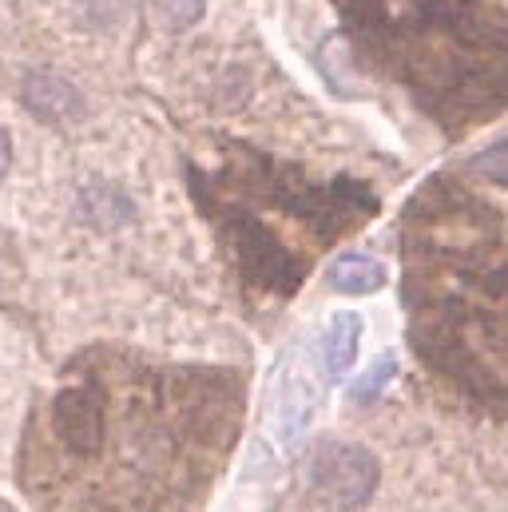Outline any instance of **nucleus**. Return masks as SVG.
I'll list each match as a JSON object with an SVG mask.
<instances>
[{
    "label": "nucleus",
    "instance_id": "nucleus-3",
    "mask_svg": "<svg viewBox=\"0 0 508 512\" xmlns=\"http://www.w3.org/2000/svg\"><path fill=\"white\" fill-rule=\"evenodd\" d=\"M199 211L219 231L251 294L294 298L310 266L381 211L370 183H314L247 143H227L215 167H187Z\"/></svg>",
    "mask_w": 508,
    "mask_h": 512
},
{
    "label": "nucleus",
    "instance_id": "nucleus-7",
    "mask_svg": "<svg viewBox=\"0 0 508 512\" xmlns=\"http://www.w3.org/2000/svg\"><path fill=\"white\" fill-rule=\"evenodd\" d=\"M24 108L44 124H72L84 116V96L56 72L24 76Z\"/></svg>",
    "mask_w": 508,
    "mask_h": 512
},
{
    "label": "nucleus",
    "instance_id": "nucleus-2",
    "mask_svg": "<svg viewBox=\"0 0 508 512\" xmlns=\"http://www.w3.org/2000/svg\"><path fill=\"white\" fill-rule=\"evenodd\" d=\"M397 243L417 366L465 409L508 421V215L457 175H429Z\"/></svg>",
    "mask_w": 508,
    "mask_h": 512
},
{
    "label": "nucleus",
    "instance_id": "nucleus-5",
    "mask_svg": "<svg viewBox=\"0 0 508 512\" xmlns=\"http://www.w3.org/2000/svg\"><path fill=\"white\" fill-rule=\"evenodd\" d=\"M310 485L338 509H358L378 489V461L362 445H322L310 461Z\"/></svg>",
    "mask_w": 508,
    "mask_h": 512
},
{
    "label": "nucleus",
    "instance_id": "nucleus-11",
    "mask_svg": "<svg viewBox=\"0 0 508 512\" xmlns=\"http://www.w3.org/2000/svg\"><path fill=\"white\" fill-rule=\"evenodd\" d=\"M155 8L163 12V20H167L171 32H187V28H195L203 20L207 0H155Z\"/></svg>",
    "mask_w": 508,
    "mask_h": 512
},
{
    "label": "nucleus",
    "instance_id": "nucleus-1",
    "mask_svg": "<svg viewBox=\"0 0 508 512\" xmlns=\"http://www.w3.org/2000/svg\"><path fill=\"white\" fill-rule=\"evenodd\" d=\"M247 413L231 366L88 350L24 429L20 489L40 512H199Z\"/></svg>",
    "mask_w": 508,
    "mask_h": 512
},
{
    "label": "nucleus",
    "instance_id": "nucleus-10",
    "mask_svg": "<svg viewBox=\"0 0 508 512\" xmlns=\"http://www.w3.org/2000/svg\"><path fill=\"white\" fill-rule=\"evenodd\" d=\"M469 167H473V175L489 179L493 187H508V135L497 139V143H489L485 151H477V159Z\"/></svg>",
    "mask_w": 508,
    "mask_h": 512
},
{
    "label": "nucleus",
    "instance_id": "nucleus-6",
    "mask_svg": "<svg viewBox=\"0 0 508 512\" xmlns=\"http://www.w3.org/2000/svg\"><path fill=\"white\" fill-rule=\"evenodd\" d=\"M318 393L302 362H290V370L274 385V405H270V437L278 441L282 453H298L306 441V429L314 421Z\"/></svg>",
    "mask_w": 508,
    "mask_h": 512
},
{
    "label": "nucleus",
    "instance_id": "nucleus-4",
    "mask_svg": "<svg viewBox=\"0 0 508 512\" xmlns=\"http://www.w3.org/2000/svg\"><path fill=\"white\" fill-rule=\"evenodd\" d=\"M354 52L445 139L508 112V12L493 0H334Z\"/></svg>",
    "mask_w": 508,
    "mask_h": 512
},
{
    "label": "nucleus",
    "instance_id": "nucleus-13",
    "mask_svg": "<svg viewBox=\"0 0 508 512\" xmlns=\"http://www.w3.org/2000/svg\"><path fill=\"white\" fill-rule=\"evenodd\" d=\"M393 370H397V358H393V354H385V358H381V370L374 366V370H370V374L362 378V385L354 389V397H358V401H370V397L378 393L381 385H385V378H389Z\"/></svg>",
    "mask_w": 508,
    "mask_h": 512
},
{
    "label": "nucleus",
    "instance_id": "nucleus-14",
    "mask_svg": "<svg viewBox=\"0 0 508 512\" xmlns=\"http://www.w3.org/2000/svg\"><path fill=\"white\" fill-rule=\"evenodd\" d=\"M8 167H12V135L0 128V179L8 175Z\"/></svg>",
    "mask_w": 508,
    "mask_h": 512
},
{
    "label": "nucleus",
    "instance_id": "nucleus-9",
    "mask_svg": "<svg viewBox=\"0 0 508 512\" xmlns=\"http://www.w3.org/2000/svg\"><path fill=\"white\" fill-rule=\"evenodd\" d=\"M358 338H362V318L358 314H334L326 338H322V362L330 378H346V370L358 358Z\"/></svg>",
    "mask_w": 508,
    "mask_h": 512
},
{
    "label": "nucleus",
    "instance_id": "nucleus-12",
    "mask_svg": "<svg viewBox=\"0 0 508 512\" xmlns=\"http://www.w3.org/2000/svg\"><path fill=\"white\" fill-rule=\"evenodd\" d=\"M84 207H92V219H100V223H120L127 215V199H120L116 191H104V187H88Z\"/></svg>",
    "mask_w": 508,
    "mask_h": 512
},
{
    "label": "nucleus",
    "instance_id": "nucleus-8",
    "mask_svg": "<svg viewBox=\"0 0 508 512\" xmlns=\"http://www.w3.org/2000/svg\"><path fill=\"white\" fill-rule=\"evenodd\" d=\"M326 282L338 294H374V290L385 286V266H381L378 258L350 251V255L334 258V266L326 270Z\"/></svg>",
    "mask_w": 508,
    "mask_h": 512
}]
</instances>
